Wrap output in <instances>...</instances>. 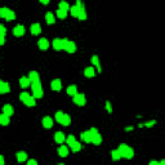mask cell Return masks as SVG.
I'll return each mask as SVG.
<instances>
[{"label": "cell", "mask_w": 165, "mask_h": 165, "mask_svg": "<svg viewBox=\"0 0 165 165\" xmlns=\"http://www.w3.org/2000/svg\"><path fill=\"white\" fill-rule=\"evenodd\" d=\"M117 150L120 151V153H121V158L124 159H132L134 156V151H133V148L132 147H129L128 145H125V143H121L119 146V148Z\"/></svg>", "instance_id": "1"}, {"label": "cell", "mask_w": 165, "mask_h": 165, "mask_svg": "<svg viewBox=\"0 0 165 165\" xmlns=\"http://www.w3.org/2000/svg\"><path fill=\"white\" fill-rule=\"evenodd\" d=\"M0 17L7 21H13V20H16V13L12 9H9V8L3 7V8H0Z\"/></svg>", "instance_id": "2"}, {"label": "cell", "mask_w": 165, "mask_h": 165, "mask_svg": "<svg viewBox=\"0 0 165 165\" xmlns=\"http://www.w3.org/2000/svg\"><path fill=\"white\" fill-rule=\"evenodd\" d=\"M31 88H32V95H34L35 98H43L44 90H43V87H41L40 82H32Z\"/></svg>", "instance_id": "3"}, {"label": "cell", "mask_w": 165, "mask_h": 165, "mask_svg": "<svg viewBox=\"0 0 165 165\" xmlns=\"http://www.w3.org/2000/svg\"><path fill=\"white\" fill-rule=\"evenodd\" d=\"M90 133H92V143L95 146H100L101 142H102V136L100 134L97 128H90L89 129Z\"/></svg>", "instance_id": "4"}, {"label": "cell", "mask_w": 165, "mask_h": 165, "mask_svg": "<svg viewBox=\"0 0 165 165\" xmlns=\"http://www.w3.org/2000/svg\"><path fill=\"white\" fill-rule=\"evenodd\" d=\"M68 39H59V38H57V39L53 40V43H52V45H53V48L56 49V50H62V49H65L66 44H67Z\"/></svg>", "instance_id": "5"}, {"label": "cell", "mask_w": 165, "mask_h": 165, "mask_svg": "<svg viewBox=\"0 0 165 165\" xmlns=\"http://www.w3.org/2000/svg\"><path fill=\"white\" fill-rule=\"evenodd\" d=\"M74 103L78 104V106H85L87 103V98L82 93H78V94L74 95Z\"/></svg>", "instance_id": "6"}, {"label": "cell", "mask_w": 165, "mask_h": 165, "mask_svg": "<svg viewBox=\"0 0 165 165\" xmlns=\"http://www.w3.org/2000/svg\"><path fill=\"white\" fill-rule=\"evenodd\" d=\"M63 50H66L67 53H75V52H76V44H75V41L68 40Z\"/></svg>", "instance_id": "7"}, {"label": "cell", "mask_w": 165, "mask_h": 165, "mask_svg": "<svg viewBox=\"0 0 165 165\" xmlns=\"http://www.w3.org/2000/svg\"><path fill=\"white\" fill-rule=\"evenodd\" d=\"M25 26H22V25H17V26L13 29V35L14 36H17V38H20V36H23L25 35Z\"/></svg>", "instance_id": "8"}, {"label": "cell", "mask_w": 165, "mask_h": 165, "mask_svg": "<svg viewBox=\"0 0 165 165\" xmlns=\"http://www.w3.org/2000/svg\"><path fill=\"white\" fill-rule=\"evenodd\" d=\"M38 46L41 49V50H46V49L49 48V41L46 38H40L39 40H38Z\"/></svg>", "instance_id": "9"}, {"label": "cell", "mask_w": 165, "mask_h": 165, "mask_svg": "<svg viewBox=\"0 0 165 165\" xmlns=\"http://www.w3.org/2000/svg\"><path fill=\"white\" fill-rule=\"evenodd\" d=\"M50 88H52V90L59 92V90L62 89V81L59 80V79H54V80H52V82H50Z\"/></svg>", "instance_id": "10"}, {"label": "cell", "mask_w": 165, "mask_h": 165, "mask_svg": "<svg viewBox=\"0 0 165 165\" xmlns=\"http://www.w3.org/2000/svg\"><path fill=\"white\" fill-rule=\"evenodd\" d=\"M90 62H92L93 66H95V67H97V72H102V67H101L100 57H98V56H92V58H90Z\"/></svg>", "instance_id": "11"}, {"label": "cell", "mask_w": 165, "mask_h": 165, "mask_svg": "<svg viewBox=\"0 0 165 165\" xmlns=\"http://www.w3.org/2000/svg\"><path fill=\"white\" fill-rule=\"evenodd\" d=\"M81 139L85 142V143H92V133H90V130H85L82 132L80 134Z\"/></svg>", "instance_id": "12"}, {"label": "cell", "mask_w": 165, "mask_h": 165, "mask_svg": "<svg viewBox=\"0 0 165 165\" xmlns=\"http://www.w3.org/2000/svg\"><path fill=\"white\" fill-rule=\"evenodd\" d=\"M41 124H43V126L45 129H50L53 126V119L50 116H45L43 119V121H41Z\"/></svg>", "instance_id": "13"}, {"label": "cell", "mask_w": 165, "mask_h": 165, "mask_svg": "<svg viewBox=\"0 0 165 165\" xmlns=\"http://www.w3.org/2000/svg\"><path fill=\"white\" fill-rule=\"evenodd\" d=\"M54 141L57 142V143L62 145L63 142L66 141V137H65V133H62V132H57L56 134H54Z\"/></svg>", "instance_id": "14"}, {"label": "cell", "mask_w": 165, "mask_h": 165, "mask_svg": "<svg viewBox=\"0 0 165 165\" xmlns=\"http://www.w3.org/2000/svg\"><path fill=\"white\" fill-rule=\"evenodd\" d=\"M84 76L85 78H94L95 76V70L93 66H90V67H87L84 70Z\"/></svg>", "instance_id": "15"}, {"label": "cell", "mask_w": 165, "mask_h": 165, "mask_svg": "<svg viewBox=\"0 0 165 165\" xmlns=\"http://www.w3.org/2000/svg\"><path fill=\"white\" fill-rule=\"evenodd\" d=\"M30 31H31L32 35H39L41 32V26L39 23H32L31 27H30Z\"/></svg>", "instance_id": "16"}, {"label": "cell", "mask_w": 165, "mask_h": 165, "mask_svg": "<svg viewBox=\"0 0 165 165\" xmlns=\"http://www.w3.org/2000/svg\"><path fill=\"white\" fill-rule=\"evenodd\" d=\"M29 79L31 80V84L32 82H40V76L36 71H31V72L29 74Z\"/></svg>", "instance_id": "17"}, {"label": "cell", "mask_w": 165, "mask_h": 165, "mask_svg": "<svg viewBox=\"0 0 165 165\" xmlns=\"http://www.w3.org/2000/svg\"><path fill=\"white\" fill-rule=\"evenodd\" d=\"M45 21L48 25H54L56 23V17H54V14L52 12H48L45 14Z\"/></svg>", "instance_id": "18"}, {"label": "cell", "mask_w": 165, "mask_h": 165, "mask_svg": "<svg viewBox=\"0 0 165 165\" xmlns=\"http://www.w3.org/2000/svg\"><path fill=\"white\" fill-rule=\"evenodd\" d=\"M20 85L22 88H27V87H30L31 85V80L29 79V76H22V78L20 79Z\"/></svg>", "instance_id": "19"}, {"label": "cell", "mask_w": 165, "mask_h": 165, "mask_svg": "<svg viewBox=\"0 0 165 165\" xmlns=\"http://www.w3.org/2000/svg\"><path fill=\"white\" fill-rule=\"evenodd\" d=\"M10 90V88H9V85H8V82H5V81H0V93L1 94H5V93H8Z\"/></svg>", "instance_id": "20"}, {"label": "cell", "mask_w": 165, "mask_h": 165, "mask_svg": "<svg viewBox=\"0 0 165 165\" xmlns=\"http://www.w3.org/2000/svg\"><path fill=\"white\" fill-rule=\"evenodd\" d=\"M16 156H17V161H18V163H23V161L27 160V153L25 152V151H18Z\"/></svg>", "instance_id": "21"}, {"label": "cell", "mask_w": 165, "mask_h": 165, "mask_svg": "<svg viewBox=\"0 0 165 165\" xmlns=\"http://www.w3.org/2000/svg\"><path fill=\"white\" fill-rule=\"evenodd\" d=\"M3 112L7 114L8 116H12V115L14 114V108H13V106H10V104H5V106L3 107Z\"/></svg>", "instance_id": "22"}, {"label": "cell", "mask_w": 165, "mask_h": 165, "mask_svg": "<svg viewBox=\"0 0 165 165\" xmlns=\"http://www.w3.org/2000/svg\"><path fill=\"white\" fill-rule=\"evenodd\" d=\"M70 148H71V151H72V152H79V151H80L81 148H82V145L80 143V142L75 141L72 145L70 146Z\"/></svg>", "instance_id": "23"}, {"label": "cell", "mask_w": 165, "mask_h": 165, "mask_svg": "<svg viewBox=\"0 0 165 165\" xmlns=\"http://www.w3.org/2000/svg\"><path fill=\"white\" fill-rule=\"evenodd\" d=\"M58 155L61 156V158H67L68 156V148L66 147V146H61V147L58 148Z\"/></svg>", "instance_id": "24"}, {"label": "cell", "mask_w": 165, "mask_h": 165, "mask_svg": "<svg viewBox=\"0 0 165 165\" xmlns=\"http://www.w3.org/2000/svg\"><path fill=\"white\" fill-rule=\"evenodd\" d=\"M9 117L10 116H8L7 114H4V112H3V114L0 115V124H1V125H4V126H7L8 124H9Z\"/></svg>", "instance_id": "25"}, {"label": "cell", "mask_w": 165, "mask_h": 165, "mask_svg": "<svg viewBox=\"0 0 165 165\" xmlns=\"http://www.w3.org/2000/svg\"><path fill=\"white\" fill-rule=\"evenodd\" d=\"M78 18L80 21H85L88 18V16H87V10H85V7L84 8H79V16H78Z\"/></svg>", "instance_id": "26"}, {"label": "cell", "mask_w": 165, "mask_h": 165, "mask_svg": "<svg viewBox=\"0 0 165 165\" xmlns=\"http://www.w3.org/2000/svg\"><path fill=\"white\" fill-rule=\"evenodd\" d=\"M67 94L71 95V97L78 94V87H76V85H70V87L67 88Z\"/></svg>", "instance_id": "27"}, {"label": "cell", "mask_w": 165, "mask_h": 165, "mask_svg": "<svg viewBox=\"0 0 165 165\" xmlns=\"http://www.w3.org/2000/svg\"><path fill=\"white\" fill-rule=\"evenodd\" d=\"M111 158H112V160L117 161V160H120V159H121V153H120L119 150H112L111 151Z\"/></svg>", "instance_id": "28"}, {"label": "cell", "mask_w": 165, "mask_h": 165, "mask_svg": "<svg viewBox=\"0 0 165 165\" xmlns=\"http://www.w3.org/2000/svg\"><path fill=\"white\" fill-rule=\"evenodd\" d=\"M59 124L63 125V126H68L71 124V117L68 116L67 114H65V116L62 117V120H61V123H59Z\"/></svg>", "instance_id": "29"}, {"label": "cell", "mask_w": 165, "mask_h": 165, "mask_svg": "<svg viewBox=\"0 0 165 165\" xmlns=\"http://www.w3.org/2000/svg\"><path fill=\"white\" fill-rule=\"evenodd\" d=\"M58 8L59 9H63V10H70V5H68V3L66 1V0H61V1H59V4H58Z\"/></svg>", "instance_id": "30"}, {"label": "cell", "mask_w": 165, "mask_h": 165, "mask_svg": "<svg viewBox=\"0 0 165 165\" xmlns=\"http://www.w3.org/2000/svg\"><path fill=\"white\" fill-rule=\"evenodd\" d=\"M25 104H26L27 107H35V106H36V101H35V97H34V95H31V97H30L29 100L25 102Z\"/></svg>", "instance_id": "31"}, {"label": "cell", "mask_w": 165, "mask_h": 165, "mask_svg": "<svg viewBox=\"0 0 165 165\" xmlns=\"http://www.w3.org/2000/svg\"><path fill=\"white\" fill-rule=\"evenodd\" d=\"M70 12H71V16H72V17L78 18V16H79V7H78V5H72V7L70 8Z\"/></svg>", "instance_id": "32"}, {"label": "cell", "mask_w": 165, "mask_h": 165, "mask_svg": "<svg viewBox=\"0 0 165 165\" xmlns=\"http://www.w3.org/2000/svg\"><path fill=\"white\" fill-rule=\"evenodd\" d=\"M57 17L61 18V20H65L66 17H67V10H63V9H59L57 10Z\"/></svg>", "instance_id": "33"}, {"label": "cell", "mask_w": 165, "mask_h": 165, "mask_svg": "<svg viewBox=\"0 0 165 165\" xmlns=\"http://www.w3.org/2000/svg\"><path fill=\"white\" fill-rule=\"evenodd\" d=\"M30 97H31V95H30V93H27V92H22L21 94H20V100H21V101H22V102H23V103L26 102V101L29 100Z\"/></svg>", "instance_id": "34"}, {"label": "cell", "mask_w": 165, "mask_h": 165, "mask_svg": "<svg viewBox=\"0 0 165 165\" xmlns=\"http://www.w3.org/2000/svg\"><path fill=\"white\" fill-rule=\"evenodd\" d=\"M75 141H76V138H75V136H72V134H70V136H68L67 138H66V142H67L68 146H71Z\"/></svg>", "instance_id": "35"}, {"label": "cell", "mask_w": 165, "mask_h": 165, "mask_svg": "<svg viewBox=\"0 0 165 165\" xmlns=\"http://www.w3.org/2000/svg\"><path fill=\"white\" fill-rule=\"evenodd\" d=\"M63 116H65V114H63L62 111H57V112H56V121L61 123V120H62Z\"/></svg>", "instance_id": "36"}, {"label": "cell", "mask_w": 165, "mask_h": 165, "mask_svg": "<svg viewBox=\"0 0 165 165\" xmlns=\"http://www.w3.org/2000/svg\"><path fill=\"white\" fill-rule=\"evenodd\" d=\"M156 124V120H150V121H146L143 125L146 126V128H151V126H153Z\"/></svg>", "instance_id": "37"}, {"label": "cell", "mask_w": 165, "mask_h": 165, "mask_svg": "<svg viewBox=\"0 0 165 165\" xmlns=\"http://www.w3.org/2000/svg\"><path fill=\"white\" fill-rule=\"evenodd\" d=\"M106 110L108 114H112V106H111V102L110 101H106Z\"/></svg>", "instance_id": "38"}, {"label": "cell", "mask_w": 165, "mask_h": 165, "mask_svg": "<svg viewBox=\"0 0 165 165\" xmlns=\"http://www.w3.org/2000/svg\"><path fill=\"white\" fill-rule=\"evenodd\" d=\"M5 34H7V29H5L4 25H0V35L1 36H5Z\"/></svg>", "instance_id": "39"}, {"label": "cell", "mask_w": 165, "mask_h": 165, "mask_svg": "<svg viewBox=\"0 0 165 165\" xmlns=\"http://www.w3.org/2000/svg\"><path fill=\"white\" fill-rule=\"evenodd\" d=\"M75 5H78L79 8H84L85 5H84V1H82V0H76V4Z\"/></svg>", "instance_id": "40"}, {"label": "cell", "mask_w": 165, "mask_h": 165, "mask_svg": "<svg viewBox=\"0 0 165 165\" xmlns=\"http://www.w3.org/2000/svg\"><path fill=\"white\" fill-rule=\"evenodd\" d=\"M36 164H38V161H36V160H34V159L29 160V165H36Z\"/></svg>", "instance_id": "41"}, {"label": "cell", "mask_w": 165, "mask_h": 165, "mask_svg": "<svg viewBox=\"0 0 165 165\" xmlns=\"http://www.w3.org/2000/svg\"><path fill=\"white\" fill-rule=\"evenodd\" d=\"M150 165H160V161H156V160H151Z\"/></svg>", "instance_id": "42"}, {"label": "cell", "mask_w": 165, "mask_h": 165, "mask_svg": "<svg viewBox=\"0 0 165 165\" xmlns=\"http://www.w3.org/2000/svg\"><path fill=\"white\" fill-rule=\"evenodd\" d=\"M4 43H5V36H1V35H0V44L4 45Z\"/></svg>", "instance_id": "43"}, {"label": "cell", "mask_w": 165, "mask_h": 165, "mask_svg": "<svg viewBox=\"0 0 165 165\" xmlns=\"http://www.w3.org/2000/svg\"><path fill=\"white\" fill-rule=\"evenodd\" d=\"M39 1L41 3V4H44V5H46L49 3V0H39Z\"/></svg>", "instance_id": "44"}, {"label": "cell", "mask_w": 165, "mask_h": 165, "mask_svg": "<svg viewBox=\"0 0 165 165\" xmlns=\"http://www.w3.org/2000/svg\"><path fill=\"white\" fill-rule=\"evenodd\" d=\"M132 129H133V126H126V128H125V130H126V132H130Z\"/></svg>", "instance_id": "45"}, {"label": "cell", "mask_w": 165, "mask_h": 165, "mask_svg": "<svg viewBox=\"0 0 165 165\" xmlns=\"http://www.w3.org/2000/svg\"><path fill=\"white\" fill-rule=\"evenodd\" d=\"M0 164L4 165V158H3V156H0Z\"/></svg>", "instance_id": "46"}, {"label": "cell", "mask_w": 165, "mask_h": 165, "mask_svg": "<svg viewBox=\"0 0 165 165\" xmlns=\"http://www.w3.org/2000/svg\"><path fill=\"white\" fill-rule=\"evenodd\" d=\"M160 164H161V165H165V159H164V160H161V161H160Z\"/></svg>", "instance_id": "47"}]
</instances>
